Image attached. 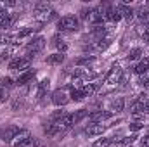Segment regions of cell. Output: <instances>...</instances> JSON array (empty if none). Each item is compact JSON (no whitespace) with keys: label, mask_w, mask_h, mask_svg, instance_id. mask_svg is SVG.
Returning a JSON list of instances; mask_svg holds the SVG:
<instances>
[{"label":"cell","mask_w":149,"mask_h":147,"mask_svg":"<svg viewBox=\"0 0 149 147\" xmlns=\"http://www.w3.org/2000/svg\"><path fill=\"white\" fill-rule=\"evenodd\" d=\"M56 47H57V50H59V54H64V52H68V45H66V43H64L63 40H61V42H59V43H57Z\"/></svg>","instance_id":"cell-34"},{"label":"cell","mask_w":149,"mask_h":147,"mask_svg":"<svg viewBox=\"0 0 149 147\" xmlns=\"http://www.w3.org/2000/svg\"><path fill=\"white\" fill-rule=\"evenodd\" d=\"M141 55H142V49L141 47H134L130 52H128V61H137V59H141Z\"/></svg>","instance_id":"cell-25"},{"label":"cell","mask_w":149,"mask_h":147,"mask_svg":"<svg viewBox=\"0 0 149 147\" xmlns=\"http://www.w3.org/2000/svg\"><path fill=\"white\" fill-rule=\"evenodd\" d=\"M116 9L120 10V14H121V17H125V19H134V16H135V9H132L130 5H127V3H118L116 5Z\"/></svg>","instance_id":"cell-11"},{"label":"cell","mask_w":149,"mask_h":147,"mask_svg":"<svg viewBox=\"0 0 149 147\" xmlns=\"http://www.w3.org/2000/svg\"><path fill=\"white\" fill-rule=\"evenodd\" d=\"M2 10H3V5H2V3H0V12H2Z\"/></svg>","instance_id":"cell-39"},{"label":"cell","mask_w":149,"mask_h":147,"mask_svg":"<svg viewBox=\"0 0 149 147\" xmlns=\"http://www.w3.org/2000/svg\"><path fill=\"white\" fill-rule=\"evenodd\" d=\"M113 144V139H108V137H102V139H97L92 147H109Z\"/></svg>","instance_id":"cell-26"},{"label":"cell","mask_w":149,"mask_h":147,"mask_svg":"<svg viewBox=\"0 0 149 147\" xmlns=\"http://www.w3.org/2000/svg\"><path fill=\"white\" fill-rule=\"evenodd\" d=\"M7 99H9V90H7V88H3V87L0 85V104H2V102H5Z\"/></svg>","instance_id":"cell-33"},{"label":"cell","mask_w":149,"mask_h":147,"mask_svg":"<svg viewBox=\"0 0 149 147\" xmlns=\"http://www.w3.org/2000/svg\"><path fill=\"white\" fill-rule=\"evenodd\" d=\"M134 71H135L137 74H141V76H142V74H146V73H148V71H149V59H148V57H144V59H141V61L137 62V66L134 68Z\"/></svg>","instance_id":"cell-18"},{"label":"cell","mask_w":149,"mask_h":147,"mask_svg":"<svg viewBox=\"0 0 149 147\" xmlns=\"http://www.w3.org/2000/svg\"><path fill=\"white\" fill-rule=\"evenodd\" d=\"M12 85H14V81H12L10 78H3V80H2V87H3V88H9V87H12Z\"/></svg>","instance_id":"cell-37"},{"label":"cell","mask_w":149,"mask_h":147,"mask_svg":"<svg viewBox=\"0 0 149 147\" xmlns=\"http://www.w3.org/2000/svg\"><path fill=\"white\" fill-rule=\"evenodd\" d=\"M52 104L54 106H57V107H64V106H68L70 104V94H66V90H56V92H52Z\"/></svg>","instance_id":"cell-5"},{"label":"cell","mask_w":149,"mask_h":147,"mask_svg":"<svg viewBox=\"0 0 149 147\" xmlns=\"http://www.w3.org/2000/svg\"><path fill=\"white\" fill-rule=\"evenodd\" d=\"M45 45H47V40L43 37H35L31 42H28V45H26V59L31 61V57L40 54L45 49Z\"/></svg>","instance_id":"cell-2"},{"label":"cell","mask_w":149,"mask_h":147,"mask_svg":"<svg viewBox=\"0 0 149 147\" xmlns=\"http://www.w3.org/2000/svg\"><path fill=\"white\" fill-rule=\"evenodd\" d=\"M81 90H83V94H85V95H88V97H90V95H94V94H95L97 85H95V83H88V85H83V88H81Z\"/></svg>","instance_id":"cell-29"},{"label":"cell","mask_w":149,"mask_h":147,"mask_svg":"<svg viewBox=\"0 0 149 147\" xmlns=\"http://www.w3.org/2000/svg\"><path fill=\"white\" fill-rule=\"evenodd\" d=\"M104 21V16L99 9H90V14H88V23L95 24V26H101V23Z\"/></svg>","instance_id":"cell-12"},{"label":"cell","mask_w":149,"mask_h":147,"mask_svg":"<svg viewBox=\"0 0 149 147\" xmlns=\"http://www.w3.org/2000/svg\"><path fill=\"white\" fill-rule=\"evenodd\" d=\"M0 139H2V132H0Z\"/></svg>","instance_id":"cell-40"},{"label":"cell","mask_w":149,"mask_h":147,"mask_svg":"<svg viewBox=\"0 0 149 147\" xmlns=\"http://www.w3.org/2000/svg\"><path fill=\"white\" fill-rule=\"evenodd\" d=\"M95 61V55H85V57H80L78 61H76V64L78 66H88V64H92Z\"/></svg>","instance_id":"cell-28"},{"label":"cell","mask_w":149,"mask_h":147,"mask_svg":"<svg viewBox=\"0 0 149 147\" xmlns=\"http://www.w3.org/2000/svg\"><path fill=\"white\" fill-rule=\"evenodd\" d=\"M106 128H109V126L102 125V123H90L85 128V135H88V137H101L106 132Z\"/></svg>","instance_id":"cell-7"},{"label":"cell","mask_w":149,"mask_h":147,"mask_svg":"<svg viewBox=\"0 0 149 147\" xmlns=\"http://www.w3.org/2000/svg\"><path fill=\"white\" fill-rule=\"evenodd\" d=\"M16 19H17V14H7L2 21H0V30H7V28H10L14 23H16Z\"/></svg>","instance_id":"cell-17"},{"label":"cell","mask_w":149,"mask_h":147,"mask_svg":"<svg viewBox=\"0 0 149 147\" xmlns=\"http://www.w3.org/2000/svg\"><path fill=\"white\" fill-rule=\"evenodd\" d=\"M141 147H149V133L141 139Z\"/></svg>","instance_id":"cell-38"},{"label":"cell","mask_w":149,"mask_h":147,"mask_svg":"<svg viewBox=\"0 0 149 147\" xmlns=\"http://www.w3.org/2000/svg\"><path fill=\"white\" fill-rule=\"evenodd\" d=\"M49 88H50V80H49V78H43V80L38 83V99H42V97L49 92Z\"/></svg>","instance_id":"cell-20"},{"label":"cell","mask_w":149,"mask_h":147,"mask_svg":"<svg viewBox=\"0 0 149 147\" xmlns=\"http://www.w3.org/2000/svg\"><path fill=\"white\" fill-rule=\"evenodd\" d=\"M88 111L87 109H78V111H74V114H71L73 116V125H80L83 119H87L88 118Z\"/></svg>","instance_id":"cell-19"},{"label":"cell","mask_w":149,"mask_h":147,"mask_svg":"<svg viewBox=\"0 0 149 147\" xmlns=\"http://www.w3.org/2000/svg\"><path fill=\"white\" fill-rule=\"evenodd\" d=\"M33 78H35V69H28V71H24V73L19 74V78L16 80V83H17V85H26V83H30Z\"/></svg>","instance_id":"cell-16"},{"label":"cell","mask_w":149,"mask_h":147,"mask_svg":"<svg viewBox=\"0 0 149 147\" xmlns=\"http://www.w3.org/2000/svg\"><path fill=\"white\" fill-rule=\"evenodd\" d=\"M128 128H130V132H139V130L144 128V123H141V121H132V123L128 125Z\"/></svg>","instance_id":"cell-31"},{"label":"cell","mask_w":149,"mask_h":147,"mask_svg":"<svg viewBox=\"0 0 149 147\" xmlns=\"http://www.w3.org/2000/svg\"><path fill=\"white\" fill-rule=\"evenodd\" d=\"M111 116L113 112H109V111H95V112L88 114V119H90V123H102V121L109 119Z\"/></svg>","instance_id":"cell-9"},{"label":"cell","mask_w":149,"mask_h":147,"mask_svg":"<svg viewBox=\"0 0 149 147\" xmlns=\"http://www.w3.org/2000/svg\"><path fill=\"white\" fill-rule=\"evenodd\" d=\"M30 64H31V61H28L26 57H14V59L9 62V69H10V71L24 73V71L30 69Z\"/></svg>","instance_id":"cell-4"},{"label":"cell","mask_w":149,"mask_h":147,"mask_svg":"<svg viewBox=\"0 0 149 147\" xmlns=\"http://www.w3.org/2000/svg\"><path fill=\"white\" fill-rule=\"evenodd\" d=\"M135 16L144 23V21H148L149 19V7H139L137 10H135Z\"/></svg>","instance_id":"cell-24"},{"label":"cell","mask_w":149,"mask_h":147,"mask_svg":"<svg viewBox=\"0 0 149 147\" xmlns=\"http://www.w3.org/2000/svg\"><path fill=\"white\" fill-rule=\"evenodd\" d=\"M87 95L83 94V90L81 88H73L71 87V92H70V99L71 101H74V102H80V101H83Z\"/></svg>","instance_id":"cell-21"},{"label":"cell","mask_w":149,"mask_h":147,"mask_svg":"<svg viewBox=\"0 0 149 147\" xmlns=\"http://www.w3.org/2000/svg\"><path fill=\"white\" fill-rule=\"evenodd\" d=\"M88 14H90V9H81V10H80V19L88 21Z\"/></svg>","instance_id":"cell-36"},{"label":"cell","mask_w":149,"mask_h":147,"mask_svg":"<svg viewBox=\"0 0 149 147\" xmlns=\"http://www.w3.org/2000/svg\"><path fill=\"white\" fill-rule=\"evenodd\" d=\"M137 135H132V137H123V139H118L116 140V146L118 147H130L134 142H135Z\"/></svg>","instance_id":"cell-22"},{"label":"cell","mask_w":149,"mask_h":147,"mask_svg":"<svg viewBox=\"0 0 149 147\" xmlns=\"http://www.w3.org/2000/svg\"><path fill=\"white\" fill-rule=\"evenodd\" d=\"M109 45H111V40H109V38H102V40H97V42H95L94 49L101 52V50H106V49H108Z\"/></svg>","instance_id":"cell-23"},{"label":"cell","mask_w":149,"mask_h":147,"mask_svg":"<svg viewBox=\"0 0 149 147\" xmlns=\"http://www.w3.org/2000/svg\"><path fill=\"white\" fill-rule=\"evenodd\" d=\"M56 16H57V12L50 7V3H47V2H38V3H35L33 17L37 21H40V23H49V21L56 19Z\"/></svg>","instance_id":"cell-1"},{"label":"cell","mask_w":149,"mask_h":147,"mask_svg":"<svg viewBox=\"0 0 149 147\" xmlns=\"http://www.w3.org/2000/svg\"><path fill=\"white\" fill-rule=\"evenodd\" d=\"M121 74H123V71H121L118 66H114V68L109 69V73H108V76L104 78V81H106L108 85H114V83H118V81L121 80Z\"/></svg>","instance_id":"cell-10"},{"label":"cell","mask_w":149,"mask_h":147,"mask_svg":"<svg viewBox=\"0 0 149 147\" xmlns=\"http://www.w3.org/2000/svg\"><path fill=\"white\" fill-rule=\"evenodd\" d=\"M19 147H38V139H35V137H30V139H26L23 144Z\"/></svg>","instance_id":"cell-30"},{"label":"cell","mask_w":149,"mask_h":147,"mask_svg":"<svg viewBox=\"0 0 149 147\" xmlns=\"http://www.w3.org/2000/svg\"><path fill=\"white\" fill-rule=\"evenodd\" d=\"M64 114H66V111H61V109L54 111V112H52V116H50V119H52V123H54V121H57V119H61V118H63Z\"/></svg>","instance_id":"cell-32"},{"label":"cell","mask_w":149,"mask_h":147,"mask_svg":"<svg viewBox=\"0 0 149 147\" xmlns=\"http://www.w3.org/2000/svg\"><path fill=\"white\" fill-rule=\"evenodd\" d=\"M45 62L50 64V66H61V64L64 62V54H59V52L50 54V55L45 57Z\"/></svg>","instance_id":"cell-13"},{"label":"cell","mask_w":149,"mask_h":147,"mask_svg":"<svg viewBox=\"0 0 149 147\" xmlns=\"http://www.w3.org/2000/svg\"><path fill=\"white\" fill-rule=\"evenodd\" d=\"M54 126H56V130H57V133H64V132H68L71 126H73V116L71 114H64L61 119H57V121H54Z\"/></svg>","instance_id":"cell-6"},{"label":"cell","mask_w":149,"mask_h":147,"mask_svg":"<svg viewBox=\"0 0 149 147\" xmlns=\"http://www.w3.org/2000/svg\"><path fill=\"white\" fill-rule=\"evenodd\" d=\"M30 137H31V133H30L28 130H19V133H17V135L14 137V140L10 142V146L12 147H19L26 139H30Z\"/></svg>","instance_id":"cell-14"},{"label":"cell","mask_w":149,"mask_h":147,"mask_svg":"<svg viewBox=\"0 0 149 147\" xmlns=\"http://www.w3.org/2000/svg\"><path fill=\"white\" fill-rule=\"evenodd\" d=\"M19 126H16V125H10V126H7L3 132H2V140L3 142H7V144H10L12 140H14V137L19 133Z\"/></svg>","instance_id":"cell-8"},{"label":"cell","mask_w":149,"mask_h":147,"mask_svg":"<svg viewBox=\"0 0 149 147\" xmlns=\"http://www.w3.org/2000/svg\"><path fill=\"white\" fill-rule=\"evenodd\" d=\"M109 109H111V112H116V114L123 112V109H125V99L123 97H116L109 104Z\"/></svg>","instance_id":"cell-15"},{"label":"cell","mask_w":149,"mask_h":147,"mask_svg":"<svg viewBox=\"0 0 149 147\" xmlns=\"http://www.w3.org/2000/svg\"><path fill=\"white\" fill-rule=\"evenodd\" d=\"M132 121H141V123H144V112H134V114H132Z\"/></svg>","instance_id":"cell-35"},{"label":"cell","mask_w":149,"mask_h":147,"mask_svg":"<svg viewBox=\"0 0 149 147\" xmlns=\"http://www.w3.org/2000/svg\"><path fill=\"white\" fill-rule=\"evenodd\" d=\"M80 28V21L76 16H63L57 21V30L59 31H76Z\"/></svg>","instance_id":"cell-3"},{"label":"cell","mask_w":149,"mask_h":147,"mask_svg":"<svg viewBox=\"0 0 149 147\" xmlns=\"http://www.w3.org/2000/svg\"><path fill=\"white\" fill-rule=\"evenodd\" d=\"M33 33H35V28H23V30L17 31L16 38H17V40H23V38L30 37V35H33Z\"/></svg>","instance_id":"cell-27"}]
</instances>
